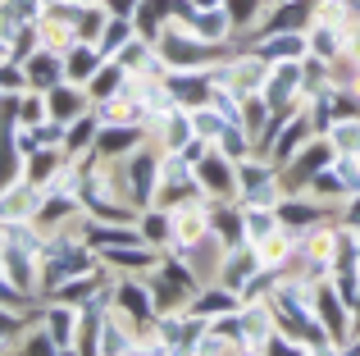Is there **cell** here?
<instances>
[{"label": "cell", "instance_id": "obj_17", "mask_svg": "<svg viewBox=\"0 0 360 356\" xmlns=\"http://www.w3.org/2000/svg\"><path fill=\"white\" fill-rule=\"evenodd\" d=\"M46 106H51L55 124H73L78 115L91 110V96H87V87H78V82H55V87L46 91Z\"/></svg>", "mask_w": 360, "mask_h": 356}, {"label": "cell", "instance_id": "obj_25", "mask_svg": "<svg viewBox=\"0 0 360 356\" xmlns=\"http://www.w3.org/2000/svg\"><path fill=\"white\" fill-rule=\"evenodd\" d=\"M137 229H141V238H146L150 247L169 251V242H174V210H165V205H146V210H137Z\"/></svg>", "mask_w": 360, "mask_h": 356}, {"label": "cell", "instance_id": "obj_7", "mask_svg": "<svg viewBox=\"0 0 360 356\" xmlns=\"http://www.w3.org/2000/svg\"><path fill=\"white\" fill-rule=\"evenodd\" d=\"M0 274L14 279L23 293L41 297L37 284H41V251L27 247V242H0Z\"/></svg>", "mask_w": 360, "mask_h": 356}, {"label": "cell", "instance_id": "obj_29", "mask_svg": "<svg viewBox=\"0 0 360 356\" xmlns=\"http://www.w3.org/2000/svg\"><path fill=\"white\" fill-rule=\"evenodd\" d=\"M23 174H27V160L14 146V128H9V133H0V192H5L9 183H18Z\"/></svg>", "mask_w": 360, "mask_h": 356}, {"label": "cell", "instance_id": "obj_23", "mask_svg": "<svg viewBox=\"0 0 360 356\" xmlns=\"http://www.w3.org/2000/svg\"><path fill=\"white\" fill-rule=\"evenodd\" d=\"M169 23H174V0H137V9H132V27H137L141 37L155 42Z\"/></svg>", "mask_w": 360, "mask_h": 356}, {"label": "cell", "instance_id": "obj_13", "mask_svg": "<svg viewBox=\"0 0 360 356\" xmlns=\"http://www.w3.org/2000/svg\"><path fill=\"white\" fill-rule=\"evenodd\" d=\"M23 82L37 91H51L55 82H64V51H55V46H37L32 55H27L23 64Z\"/></svg>", "mask_w": 360, "mask_h": 356}, {"label": "cell", "instance_id": "obj_19", "mask_svg": "<svg viewBox=\"0 0 360 356\" xmlns=\"http://www.w3.org/2000/svg\"><path fill=\"white\" fill-rule=\"evenodd\" d=\"M274 0H224V9H229L233 18V46H246L255 37V27L264 23V14H269Z\"/></svg>", "mask_w": 360, "mask_h": 356}, {"label": "cell", "instance_id": "obj_18", "mask_svg": "<svg viewBox=\"0 0 360 356\" xmlns=\"http://www.w3.org/2000/svg\"><path fill=\"white\" fill-rule=\"evenodd\" d=\"M105 64V55H101L96 42H69L64 46V82H78V87H87V78Z\"/></svg>", "mask_w": 360, "mask_h": 356}, {"label": "cell", "instance_id": "obj_3", "mask_svg": "<svg viewBox=\"0 0 360 356\" xmlns=\"http://www.w3.org/2000/svg\"><path fill=\"white\" fill-rule=\"evenodd\" d=\"M110 306H115V315L132 324V329H150V320H155V297H150V284L141 274H115V284H110Z\"/></svg>", "mask_w": 360, "mask_h": 356}, {"label": "cell", "instance_id": "obj_9", "mask_svg": "<svg viewBox=\"0 0 360 356\" xmlns=\"http://www.w3.org/2000/svg\"><path fill=\"white\" fill-rule=\"evenodd\" d=\"M165 87H169V96H174V106L196 110V106H210L214 78H210V69H169Z\"/></svg>", "mask_w": 360, "mask_h": 356}, {"label": "cell", "instance_id": "obj_20", "mask_svg": "<svg viewBox=\"0 0 360 356\" xmlns=\"http://www.w3.org/2000/svg\"><path fill=\"white\" fill-rule=\"evenodd\" d=\"M251 51L260 55V60L278 64V60H301L306 55V32H264L251 42Z\"/></svg>", "mask_w": 360, "mask_h": 356}, {"label": "cell", "instance_id": "obj_12", "mask_svg": "<svg viewBox=\"0 0 360 356\" xmlns=\"http://www.w3.org/2000/svg\"><path fill=\"white\" fill-rule=\"evenodd\" d=\"M37 315H41V324L51 329L60 356H69L73 348H78V306H73V302H55V297H46Z\"/></svg>", "mask_w": 360, "mask_h": 356}, {"label": "cell", "instance_id": "obj_8", "mask_svg": "<svg viewBox=\"0 0 360 356\" xmlns=\"http://www.w3.org/2000/svg\"><path fill=\"white\" fill-rule=\"evenodd\" d=\"M260 96L269 101V110H297L301 101H306V96H301V60H278V64H269Z\"/></svg>", "mask_w": 360, "mask_h": 356}, {"label": "cell", "instance_id": "obj_15", "mask_svg": "<svg viewBox=\"0 0 360 356\" xmlns=\"http://www.w3.org/2000/svg\"><path fill=\"white\" fill-rule=\"evenodd\" d=\"M260 265H264V260H260V251H255L251 242H242V247H229V251H224V260H219V274H214V279L242 293V288L251 284L255 274H260Z\"/></svg>", "mask_w": 360, "mask_h": 356}, {"label": "cell", "instance_id": "obj_16", "mask_svg": "<svg viewBox=\"0 0 360 356\" xmlns=\"http://www.w3.org/2000/svg\"><path fill=\"white\" fill-rule=\"evenodd\" d=\"M187 311L205 315V320H214V315H229V311H242V293L229 284H219V279H210V284L196 288V297L187 302Z\"/></svg>", "mask_w": 360, "mask_h": 356}, {"label": "cell", "instance_id": "obj_22", "mask_svg": "<svg viewBox=\"0 0 360 356\" xmlns=\"http://www.w3.org/2000/svg\"><path fill=\"white\" fill-rule=\"evenodd\" d=\"M192 27L196 37H205V42H219V46H233V18L224 5H210V9H196L192 14Z\"/></svg>", "mask_w": 360, "mask_h": 356}, {"label": "cell", "instance_id": "obj_38", "mask_svg": "<svg viewBox=\"0 0 360 356\" xmlns=\"http://www.w3.org/2000/svg\"><path fill=\"white\" fill-rule=\"evenodd\" d=\"M210 5H224V0H196V9H210Z\"/></svg>", "mask_w": 360, "mask_h": 356}, {"label": "cell", "instance_id": "obj_10", "mask_svg": "<svg viewBox=\"0 0 360 356\" xmlns=\"http://www.w3.org/2000/svg\"><path fill=\"white\" fill-rule=\"evenodd\" d=\"M46 201V187L32 183V178H18V183H9L5 192H0V224H18V220H37V210H41Z\"/></svg>", "mask_w": 360, "mask_h": 356}, {"label": "cell", "instance_id": "obj_1", "mask_svg": "<svg viewBox=\"0 0 360 356\" xmlns=\"http://www.w3.org/2000/svg\"><path fill=\"white\" fill-rule=\"evenodd\" d=\"M155 51H160V60H165L169 69H214L233 46L205 42V37H196L187 23H169L165 32L155 37Z\"/></svg>", "mask_w": 360, "mask_h": 356}, {"label": "cell", "instance_id": "obj_2", "mask_svg": "<svg viewBox=\"0 0 360 356\" xmlns=\"http://www.w3.org/2000/svg\"><path fill=\"white\" fill-rule=\"evenodd\" d=\"M238 201L242 205H278L283 201V170L269 155H246L238 160Z\"/></svg>", "mask_w": 360, "mask_h": 356}, {"label": "cell", "instance_id": "obj_35", "mask_svg": "<svg viewBox=\"0 0 360 356\" xmlns=\"http://www.w3.org/2000/svg\"><path fill=\"white\" fill-rule=\"evenodd\" d=\"M224 124H229V119H224L214 106H196L192 110V128H196V137H205V142H214V137L224 133Z\"/></svg>", "mask_w": 360, "mask_h": 356}, {"label": "cell", "instance_id": "obj_27", "mask_svg": "<svg viewBox=\"0 0 360 356\" xmlns=\"http://www.w3.org/2000/svg\"><path fill=\"white\" fill-rule=\"evenodd\" d=\"M242 210H246V242H251V247L269 242L274 233L283 229L278 224V205H242Z\"/></svg>", "mask_w": 360, "mask_h": 356}, {"label": "cell", "instance_id": "obj_31", "mask_svg": "<svg viewBox=\"0 0 360 356\" xmlns=\"http://www.w3.org/2000/svg\"><path fill=\"white\" fill-rule=\"evenodd\" d=\"M328 142H333V151L338 155H360V115H352V119H338L333 128H328Z\"/></svg>", "mask_w": 360, "mask_h": 356}, {"label": "cell", "instance_id": "obj_36", "mask_svg": "<svg viewBox=\"0 0 360 356\" xmlns=\"http://www.w3.org/2000/svg\"><path fill=\"white\" fill-rule=\"evenodd\" d=\"M338 220H342L347 229H360V192H352L342 205H338Z\"/></svg>", "mask_w": 360, "mask_h": 356}, {"label": "cell", "instance_id": "obj_28", "mask_svg": "<svg viewBox=\"0 0 360 356\" xmlns=\"http://www.w3.org/2000/svg\"><path fill=\"white\" fill-rule=\"evenodd\" d=\"M69 160V151H64V146H37L32 155H27V178H32V183H51L55 174H60V165Z\"/></svg>", "mask_w": 360, "mask_h": 356}, {"label": "cell", "instance_id": "obj_24", "mask_svg": "<svg viewBox=\"0 0 360 356\" xmlns=\"http://www.w3.org/2000/svg\"><path fill=\"white\" fill-rule=\"evenodd\" d=\"M123 87H128V69H123L119 60H105V64H101V69L87 78V96H91V106H101V101H115Z\"/></svg>", "mask_w": 360, "mask_h": 356}, {"label": "cell", "instance_id": "obj_4", "mask_svg": "<svg viewBox=\"0 0 360 356\" xmlns=\"http://www.w3.org/2000/svg\"><path fill=\"white\" fill-rule=\"evenodd\" d=\"M123 174H128V201L132 210L155 205V187H160V146L141 142L132 155H123Z\"/></svg>", "mask_w": 360, "mask_h": 356}, {"label": "cell", "instance_id": "obj_5", "mask_svg": "<svg viewBox=\"0 0 360 356\" xmlns=\"http://www.w3.org/2000/svg\"><path fill=\"white\" fill-rule=\"evenodd\" d=\"M192 170H196L201 196H210V201H233V196H238V160H229L214 142L205 146V155L192 165Z\"/></svg>", "mask_w": 360, "mask_h": 356}, {"label": "cell", "instance_id": "obj_21", "mask_svg": "<svg viewBox=\"0 0 360 356\" xmlns=\"http://www.w3.org/2000/svg\"><path fill=\"white\" fill-rule=\"evenodd\" d=\"M96 133H101V115H96V106H91L87 115H78L73 124H64V151H69L73 160L91 155V146H96Z\"/></svg>", "mask_w": 360, "mask_h": 356}, {"label": "cell", "instance_id": "obj_33", "mask_svg": "<svg viewBox=\"0 0 360 356\" xmlns=\"http://www.w3.org/2000/svg\"><path fill=\"white\" fill-rule=\"evenodd\" d=\"M214 146H219L229 160H246V155L255 151V146H251V133H246L242 124H224V133L214 137Z\"/></svg>", "mask_w": 360, "mask_h": 356}, {"label": "cell", "instance_id": "obj_30", "mask_svg": "<svg viewBox=\"0 0 360 356\" xmlns=\"http://www.w3.org/2000/svg\"><path fill=\"white\" fill-rule=\"evenodd\" d=\"M110 23V9L105 5H82L78 9V23H73V42H101Z\"/></svg>", "mask_w": 360, "mask_h": 356}, {"label": "cell", "instance_id": "obj_39", "mask_svg": "<svg viewBox=\"0 0 360 356\" xmlns=\"http://www.w3.org/2000/svg\"><path fill=\"white\" fill-rule=\"evenodd\" d=\"M69 5H101V0H69Z\"/></svg>", "mask_w": 360, "mask_h": 356}, {"label": "cell", "instance_id": "obj_11", "mask_svg": "<svg viewBox=\"0 0 360 356\" xmlns=\"http://www.w3.org/2000/svg\"><path fill=\"white\" fill-rule=\"evenodd\" d=\"M278 333L269 302H242V356H260L264 343Z\"/></svg>", "mask_w": 360, "mask_h": 356}, {"label": "cell", "instance_id": "obj_6", "mask_svg": "<svg viewBox=\"0 0 360 356\" xmlns=\"http://www.w3.org/2000/svg\"><path fill=\"white\" fill-rule=\"evenodd\" d=\"M141 142H150L146 124H137V119H101L91 160H123V155H132Z\"/></svg>", "mask_w": 360, "mask_h": 356}, {"label": "cell", "instance_id": "obj_32", "mask_svg": "<svg viewBox=\"0 0 360 356\" xmlns=\"http://www.w3.org/2000/svg\"><path fill=\"white\" fill-rule=\"evenodd\" d=\"M132 32H137V27H132V18H115L110 14V23H105V32H101V55H105V60H115V55L123 51V46L132 42Z\"/></svg>", "mask_w": 360, "mask_h": 356}, {"label": "cell", "instance_id": "obj_34", "mask_svg": "<svg viewBox=\"0 0 360 356\" xmlns=\"http://www.w3.org/2000/svg\"><path fill=\"white\" fill-rule=\"evenodd\" d=\"M51 119V106H46V91H37V87H27L23 96H18V124H46Z\"/></svg>", "mask_w": 360, "mask_h": 356}, {"label": "cell", "instance_id": "obj_37", "mask_svg": "<svg viewBox=\"0 0 360 356\" xmlns=\"http://www.w3.org/2000/svg\"><path fill=\"white\" fill-rule=\"evenodd\" d=\"M101 5L110 9L115 18H132V9H137V0H101Z\"/></svg>", "mask_w": 360, "mask_h": 356}, {"label": "cell", "instance_id": "obj_14", "mask_svg": "<svg viewBox=\"0 0 360 356\" xmlns=\"http://www.w3.org/2000/svg\"><path fill=\"white\" fill-rule=\"evenodd\" d=\"M96 256L105 260L115 274H146V269L160 265V256H165V251L150 247V242H132V247H105V251H96Z\"/></svg>", "mask_w": 360, "mask_h": 356}, {"label": "cell", "instance_id": "obj_26", "mask_svg": "<svg viewBox=\"0 0 360 356\" xmlns=\"http://www.w3.org/2000/svg\"><path fill=\"white\" fill-rule=\"evenodd\" d=\"M32 320L37 315L14 311V306H0V356H18V343H23V333H27Z\"/></svg>", "mask_w": 360, "mask_h": 356}]
</instances>
